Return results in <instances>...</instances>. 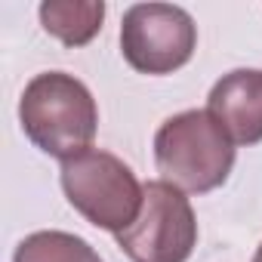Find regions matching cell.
Wrapping results in <instances>:
<instances>
[{"instance_id":"1","label":"cell","mask_w":262,"mask_h":262,"mask_svg":"<svg viewBox=\"0 0 262 262\" xmlns=\"http://www.w3.org/2000/svg\"><path fill=\"white\" fill-rule=\"evenodd\" d=\"M25 136L50 158H77L90 151L99 126V108L86 83L65 71L37 74L19 102Z\"/></svg>"},{"instance_id":"2","label":"cell","mask_w":262,"mask_h":262,"mask_svg":"<svg viewBox=\"0 0 262 262\" xmlns=\"http://www.w3.org/2000/svg\"><path fill=\"white\" fill-rule=\"evenodd\" d=\"M155 164L164 182L188 194L219 188L234 167V142L210 111H182L161 123Z\"/></svg>"},{"instance_id":"3","label":"cell","mask_w":262,"mask_h":262,"mask_svg":"<svg viewBox=\"0 0 262 262\" xmlns=\"http://www.w3.org/2000/svg\"><path fill=\"white\" fill-rule=\"evenodd\" d=\"M62 188L68 204L96 228L120 234L142 210L145 185L111 151L90 148L62 161Z\"/></svg>"},{"instance_id":"4","label":"cell","mask_w":262,"mask_h":262,"mask_svg":"<svg viewBox=\"0 0 262 262\" xmlns=\"http://www.w3.org/2000/svg\"><path fill=\"white\" fill-rule=\"evenodd\" d=\"M117 247L133 262H185L198 244V219L185 191L158 179L145 185V201Z\"/></svg>"},{"instance_id":"5","label":"cell","mask_w":262,"mask_h":262,"mask_svg":"<svg viewBox=\"0 0 262 262\" xmlns=\"http://www.w3.org/2000/svg\"><path fill=\"white\" fill-rule=\"evenodd\" d=\"M198 47L194 19L173 4H136L120 22V53L139 74H170Z\"/></svg>"},{"instance_id":"6","label":"cell","mask_w":262,"mask_h":262,"mask_svg":"<svg viewBox=\"0 0 262 262\" xmlns=\"http://www.w3.org/2000/svg\"><path fill=\"white\" fill-rule=\"evenodd\" d=\"M207 111L234 145L262 142V71L237 68L219 77L207 96Z\"/></svg>"},{"instance_id":"7","label":"cell","mask_w":262,"mask_h":262,"mask_svg":"<svg viewBox=\"0 0 262 262\" xmlns=\"http://www.w3.org/2000/svg\"><path fill=\"white\" fill-rule=\"evenodd\" d=\"M105 19L102 0H50L40 4V25L47 34L62 40L65 47L90 43Z\"/></svg>"},{"instance_id":"8","label":"cell","mask_w":262,"mask_h":262,"mask_svg":"<svg viewBox=\"0 0 262 262\" xmlns=\"http://www.w3.org/2000/svg\"><path fill=\"white\" fill-rule=\"evenodd\" d=\"M13 262H102L99 253L68 231H34L19 247Z\"/></svg>"},{"instance_id":"9","label":"cell","mask_w":262,"mask_h":262,"mask_svg":"<svg viewBox=\"0 0 262 262\" xmlns=\"http://www.w3.org/2000/svg\"><path fill=\"white\" fill-rule=\"evenodd\" d=\"M253 262H262V244H259V250H256V256H253Z\"/></svg>"}]
</instances>
